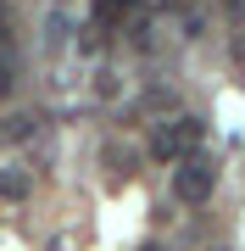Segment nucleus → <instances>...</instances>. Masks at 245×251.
<instances>
[{"instance_id": "obj_1", "label": "nucleus", "mask_w": 245, "mask_h": 251, "mask_svg": "<svg viewBox=\"0 0 245 251\" xmlns=\"http://www.w3.org/2000/svg\"><path fill=\"white\" fill-rule=\"evenodd\" d=\"M212 190H218V162H206L200 151L178 156V168H173V196L184 206H200V201H212Z\"/></svg>"}, {"instance_id": "obj_2", "label": "nucleus", "mask_w": 245, "mask_h": 251, "mask_svg": "<svg viewBox=\"0 0 245 251\" xmlns=\"http://www.w3.org/2000/svg\"><path fill=\"white\" fill-rule=\"evenodd\" d=\"M200 140H206V123H200V117H178V123H162V128L151 134V156L178 162V156L200 151Z\"/></svg>"}, {"instance_id": "obj_3", "label": "nucleus", "mask_w": 245, "mask_h": 251, "mask_svg": "<svg viewBox=\"0 0 245 251\" xmlns=\"http://www.w3.org/2000/svg\"><path fill=\"white\" fill-rule=\"evenodd\" d=\"M139 0H95V23H106V28H117L128 11H134Z\"/></svg>"}, {"instance_id": "obj_4", "label": "nucleus", "mask_w": 245, "mask_h": 251, "mask_svg": "<svg viewBox=\"0 0 245 251\" xmlns=\"http://www.w3.org/2000/svg\"><path fill=\"white\" fill-rule=\"evenodd\" d=\"M22 190H28L22 173H0V196H22Z\"/></svg>"}, {"instance_id": "obj_5", "label": "nucleus", "mask_w": 245, "mask_h": 251, "mask_svg": "<svg viewBox=\"0 0 245 251\" xmlns=\"http://www.w3.org/2000/svg\"><path fill=\"white\" fill-rule=\"evenodd\" d=\"M6 134H11V140H22V134H34V117H11V123H6Z\"/></svg>"}, {"instance_id": "obj_6", "label": "nucleus", "mask_w": 245, "mask_h": 251, "mask_svg": "<svg viewBox=\"0 0 245 251\" xmlns=\"http://www.w3.org/2000/svg\"><path fill=\"white\" fill-rule=\"evenodd\" d=\"M223 11H228V17L240 23V17H245V0H223Z\"/></svg>"}, {"instance_id": "obj_7", "label": "nucleus", "mask_w": 245, "mask_h": 251, "mask_svg": "<svg viewBox=\"0 0 245 251\" xmlns=\"http://www.w3.org/2000/svg\"><path fill=\"white\" fill-rule=\"evenodd\" d=\"M0 90H6V67H0Z\"/></svg>"}]
</instances>
